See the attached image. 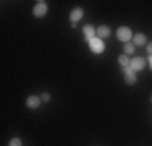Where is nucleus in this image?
I'll use <instances>...</instances> for the list:
<instances>
[{"label": "nucleus", "instance_id": "1", "mask_svg": "<svg viewBox=\"0 0 152 146\" xmlns=\"http://www.w3.org/2000/svg\"><path fill=\"white\" fill-rule=\"evenodd\" d=\"M117 39L121 42H125V44L129 42L133 39V31L128 26H120L117 29Z\"/></svg>", "mask_w": 152, "mask_h": 146}, {"label": "nucleus", "instance_id": "2", "mask_svg": "<svg viewBox=\"0 0 152 146\" xmlns=\"http://www.w3.org/2000/svg\"><path fill=\"white\" fill-rule=\"evenodd\" d=\"M89 49H91L94 54H104V50H105V42L100 38H94L89 41Z\"/></svg>", "mask_w": 152, "mask_h": 146}, {"label": "nucleus", "instance_id": "3", "mask_svg": "<svg viewBox=\"0 0 152 146\" xmlns=\"http://www.w3.org/2000/svg\"><path fill=\"white\" fill-rule=\"evenodd\" d=\"M47 12H49V7H47V3L45 2H36V5H34V8H32V15H34L36 18H42V16H45Z\"/></svg>", "mask_w": 152, "mask_h": 146}, {"label": "nucleus", "instance_id": "4", "mask_svg": "<svg viewBox=\"0 0 152 146\" xmlns=\"http://www.w3.org/2000/svg\"><path fill=\"white\" fill-rule=\"evenodd\" d=\"M129 68H131V70L134 72V73L142 72L144 68H146V58H142V57H134V58H131Z\"/></svg>", "mask_w": 152, "mask_h": 146}, {"label": "nucleus", "instance_id": "5", "mask_svg": "<svg viewBox=\"0 0 152 146\" xmlns=\"http://www.w3.org/2000/svg\"><path fill=\"white\" fill-rule=\"evenodd\" d=\"M123 75H125V83L128 86H134L136 81H137V73H134L129 67L123 68Z\"/></svg>", "mask_w": 152, "mask_h": 146}, {"label": "nucleus", "instance_id": "6", "mask_svg": "<svg viewBox=\"0 0 152 146\" xmlns=\"http://www.w3.org/2000/svg\"><path fill=\"white\" fill-rule=\"evenodd\" d=\"M83 34H84V39L86 42H89L91 39L97 38V29L92 26V24H86L84 28H83Z\"/></svg>", "mask_w": 152, "mask_h": 146}, {"label": "nucleus", "instance_id": "7", "mask_svg": "<svg viewBox=\"0 0 152 146\" xmlns=\"http://www.w3.org/2000/svg\"><path fill=\"white\" fill-rule=\"evenodd\" d=\"M84 16V10L83 8H79V7H76V8H73L70 12V20H71V23H78L81 18Z\"/></svg>", "mask_w": 152, "mask_h": 146}, {"label": "nucleus", "instance_id": "8", "mask_svg": "<svg viewBox=\"0 0 152 146\" xmlns=\"http://www.w3.org/2000/svg\"><path fill=\"white\" fill-rule=\"evenodd\" d=\"M112 36V29L107 26V24H100L99 28H97V38L100 39H107Z\"/></svg>", "mask_w": 152, "mask_h": 146}, {"label": "nucleus", "instance_id": "9", "mask_svg": "<svg viewBox=\"0 0 152 146\" xmlns=\"http://www.w3.org/2000/svg\"><path fill=\"white\" fill-rule=\"evenodd\" d=\"M41 102H42L41 97L32 94V96H29V97L26 99V107H29V109H37L39 105H41Z\"/></svg>", "mask_w": 152, "mask_h": 146}, {"label": "nucleus", "instance_id": "10", "mask_svg": "<svg viewBox=\"0 0 152 146\" xmlns=\"http://www.w3.org/2000/svg\"><path fill=\"white\" fill-rule=\"evenodd\" d=\"M146 42H147V38L142 32H137V34L133 36V44H134V46H144Z\"/></svg>", "mask_w": 152, "mask_h": 146}, {"label": "nucleus", "instance_id": "11", "mask_svg": "<svg viewBox=\"0 0 152 146\" xmlns=\"http://www.w3.org/2000/svg\"><path fill=\"white\" fill-rule=\"evenodd\" d=\"M118 63H120L123 68H126V67H129V63H131V60H129V57L126 55V54H123V55H120V57H118Z\"/></svg>", "mask_w": 152, "mask_h": 146}, {"label": "nucleus", "instance_id": "12", "mask_svg": "<svg viewBox=\"0 0 152 146\" xmlns=\"http://www.w3.org/2000/svg\"><path fill=\"white\" fill-rule=\"evenodd\" d=\"M134 50H136V46L133 42H126L125 44V54H126V55H133Z\"/></svg>", "mask_w": 152, "mask_h": 146}, {"label": "nucleus", "instance_id": "13", "mask_svg": "<svg viewBox=\"0 0 152 146\" xmlns=\"http://www.w3.org/2000/svg\"><path fill=\"white\" fill-rule=\"evenodd\" d=\"M8 146H23V141H21L20 138H12Z\"/></svg>", "mask_w": 152, "mask_h": 146}, {"label": "nucleus", "instance_id": "14", "mask_svg": "<svg viewBox=\"0 0 152 146\" xmlns=\"http://www.w3.org/2000/svg\"><path fill=\"white\" fill-rule=\"evenodd\" d=\"M41 99H42V102H49L50 99H52V94H50V93H42Z\"/></svg>", "mask_w": 152, "mask_h": 146}, {"label": "nucleus", "instance_id": "15", "mask_svg": "<svg viewBox=\"0 0 152 146\" xmlns=\"http://www.w3.org/2000/svg\"><path fill=\"white\" fill-rule=\"evenodd\" d=\"M146 49H147V54H149V55H152V42L147 44V47H146Z\"/></svg>", "mask_w": 152, "mask_h": 146}, {"label": "nucleus", "instance_id": "16", "mask_svg": "<svg viewBox=\"0 0 152 146\" xmlns=\"http://www.w3.org/2000/svg\"><path fill=\"white\" fill-rule=\"evenodd\" d=\"M149 65H151V70H152V55H149Z\"/></svg>", "mask_w": 152, "mask_h": 146}, {"label": "nucleus", "instance_id": "17", "mask_svg": "<svg viewBox=\"0 0 152 146\" xmlns=\"http://www.w3.org/2000/svg\"><path fill=\"white\" fill-rule=\"evenodd\" d=\"M151 101H152V97H151Z\"/></svg>", "mask_w": 152, "mask_h": 146}]
</instances>
